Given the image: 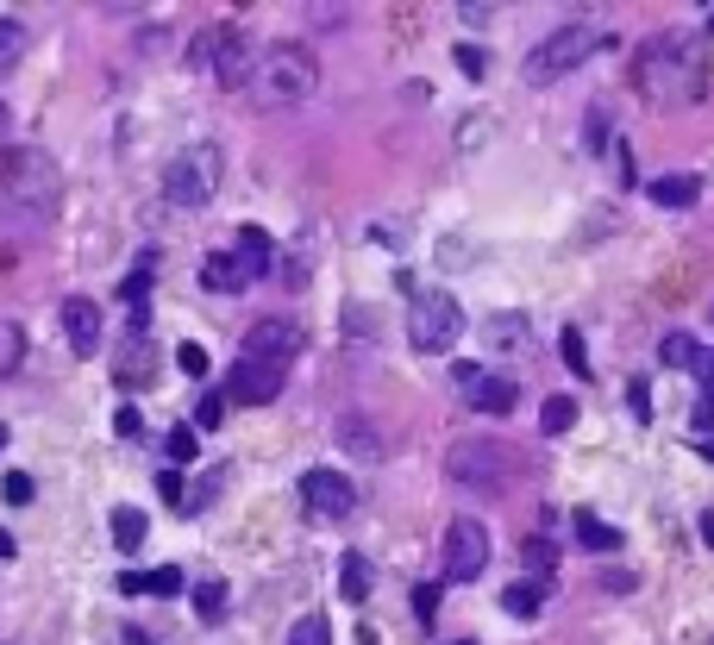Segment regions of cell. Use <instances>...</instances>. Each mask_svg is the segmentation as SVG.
<instances>
[{"label":"cell","mask_w":714,"mask_h":645,"mask_svg":"<svg viewBox=\"0 0 714 645\" xmlns=\"http://www.w3.org/2000/svg\"><path fill=\"white\" fill-rule=\"evenodd\" d=\"M633 82L646 101L658 107H689L708 94V32L702 38H683V32H664L652 38L646 51L633 57Z\"/></svg>","instance_id":"1"},{"label":"cell","mask_w":714,"mask_h":645,"mask_svg":"<svg viewBox=\"0 0 714 645\" xmlns=\"http://www.w3.org/2000/svg\"><path fill=\"white\" fill-rule=\"evenodd\" d=\"M63 201V170L51 151L38 145H7L0 151V213H7L13 226H38L51 220Z\"/></svg>","instance_id":"2"},{"label":"cell","mask_w":714,"mask_h":645,"mask_svg":"<svg viewBox=\"0 0 714 645\" xmlns=\"http://www.w3.org/2000/svg\"><path fill=\"white\" fill-rule=\"evenodd\" d=\"M314 88H320V57L307 51V44H270L245 94H251L257 107H295Z\"/></svg>","instance_id":"3"},{"label":"cell","mask_w":714,"mask_h":645,"mask_svg":"<svg viewBox=\"0 0 714 645\" xmlns=\"http://www.w3.org/2000/svg\"><path fill=\"white\" fill-rule=\"evenodd\" d=\"M445 476H451V483H464V489H508L514 476H520V458H514V445L476 433V439H458V445L445 451Z\"/></svg>","instance_id":"4"},{"label":"cell","mask_w":714,"mask_h":645,"mask_svg":"<svg viewBox=\"0 0 714 645\" xmlns=\"http://www.w3.org/2000/svg\"><path fill=\"white\" fill-rule=\"evenodd\" d=\"M608 44V32H595V26H558V32H545L539 38V51L520 63V76H527L533 88H552L558 76H570V69H583L595 51Z\"/></svg>","instance_id":"5"},{"label":"cell","mask_w":714,"mask_h":645,"mask_svg":"<svg viewBox=\"0 0 714 645\" xmlns=\"http://www.w3.org/2000/svg\"><path fill=\"white\" fill-rule=\"evenodd\" d=\"M458 332H464V307L458 295H445V289H420L408 301V345L426 351V357H439L458 345Z\"/></svg>","instance_id":"6"},{"label":"cell","mask_w":714,"mask_h":645,"mask_svg":"<svg viewBox=\"0 0 714 645\" xmlns=\"http://www.w3.org/2000/svg\"><path fill=\"white\" fill-rule=\"evenodd\" d=\"M213 188H220V151L213 145H188L182 157H170V170H163V201L170 207H207Z\"/></svg>","instance_id":"7"},{"label":"cell","mask_w":714,"mask_h":645,"mask_svg":"<svg viewBox=\"0 0 714 645\" xmlns=\"http://www.w3.org/2000/svg\"><path fill=\"white\" fill-rule=\"evenodd\" d=\"M489 570V527L483 520H451L445 533V583H476Z\"/></svg>","instance_id":"8"},{"label":"cell","mask_w":714,"mask_h":645,"mask_svg":"<svg viewBox=\"0 0 714 645\" xmlns=\"http://www.w3.org/2000/svg\"><path fill=\"white\" fill-rule=\"evenodd\" d=\"M238 357H245V364H264V370H289L301 357V332L289 320H257L245 332V345H238Z\"/></svg>","instance_id":"9"},{"label":"cell","mask_w":714,"mask_h":645,"mask_svg":"<svg viewBox=\"0 0 714 645\" xmlns=\"http://www.w3.org/2000/svg\"><path fill=\"white\" fill-rule=\"evenodd\" d=\"M451 382H458V395L470 401V408L476 414H514V382L508 376H489L483 364H458V370H451Z\"/></svg>","instance_id":"10"},{"label":"cell","mask_w":714,"mask_h":645,"mask_svg":"<svg viewBox=\"0 0 714 645\" xmlns=\"http://www.w3.org/2000/svg\"><path fill=\"white\" fill-rule=\"evenodd\" d=\"M301 501H307V514H320V520H345L357 508V489L339 470H307L301 476Z\"/></svg>","instance_id":"11"},{"label":"cell","mask_w":714,"mask_h":645,"mask_svg":"<svg viewBox=\"0 0 714 645\" xmlns=\"http://www.w3.org/2000/svg\"><path fill=\"white\" fill-rule=\"evenodd\" d=\"M282 376L289 370H264V364H245V357H238L232 376H226V401H238V408H264V401L282 395Z\"/></svg>","instance_id":"12"},{"label":"cell","mask_w":714,"mask_h":645,"mask_svg":"<svg viewBox=\"0 0 714 645\" xmlns=\"http://www.w3.org/2000/svg\"><path fill=\"white\" fill-rule=\"evenodd\" d=\"M257 63H264V51L251 44V32H245V26H232V38H226L220 63H213V82H220V88H251Z\"/></svg>","instance_id":"13"},{"label":"cell","mask_w":714,"mask_h":645,"mask_svg":"<svg viewBox=\"0 0 714 645\" xmlns=\"http://www.w3.org/2000/svg\"><path fill=\"white\" fill-rule=\"evenodd\" d=\"M63 339L76 357H94L101 351V307H94L88 295H69L63 301Z\"/></svg>","instance_id":"14"},{"label":"cell","mask_w":714,"mask_h":645,"mask_svg":"<svg viewBox=\"0 0 714 645\" xmlns=\"http://www.w3.org/2000/svg\"><path fill=\"white\" fill-rule=\"evenodd\" d=\"M232 264H238V276H245V289L251 282H264L270 276V264H276V251H270V232L264 226H238V238H232Z\"/></svg>","instance_id":"15"},{"label":"cell","mask_w":714,"mask_h":645,"mask_svg":"<svg viewBox=\"0 0 714 645\" xmlns=\"http://www.w3.org/2000/svg\"><path fill=\"white\" fill-rule=\"evenodd\" d=\"M188 589V577L176 564H163V570H126L119 577V595H182Z\"/></svg>","instance_id":"16"},{"label":"cell","mask_w":714,"mask_h":645,"mask_svg":"<svg viewBox=\"0 0 714 645\" xmlns=\"http://www.w3.org/2000/svg\"><path fill=\"white\" fill-rule=\"evenodd\" d=\"M151 370H157V345L145 339V332H132V345L119 351V382H126V389H145Z\"/></svg>","instance_id":"17"},{"label":"cell","mask_w":714,"mask_h":645,"mask_svg":"<svg viewBox=\"0 0 714 645\" xmlns=\"http://www.w3.org/2000/svg\"><path fill=\"white\" fill-rule=\"evenodd\" d=\"M339 445L351 451V458H364V464H376V458L389 451L383 439H376V426H370L364 414H345V420H339Z\"/></svg>","instance_id":"18"},{"label":"cell","mask_w":714,"mask_h":645,"mask_svg":"<svg viewBox=\"0 0 714 645\" xmlns=\"http://www.w3.org/2000/svg\"><path fill=\"white\" fill-rule=\"evenodd\" d=\"M226 38H232V26H207V32H195L188 38V69H201V76H213V63H220V51H226Z\"/></svg>","instance_id":"19"},{"label":"cell","mask_w":714,"mask_h":645,"mask_svg":"<svg viewBox=\"0 0 714 645\" xmlns=\"http://www.w3.org/2000/svg\"><path fill=\"white\" fill-rule=\"evenodd\" d=\"M646 195L658 201V207H696V195H702V176H658V182H646Z\"/></svg>","instance_id":"20"},{"label":"cell","mask_w":714,"mask_h":645,"mask_svg":"<svg viewBox=\"0 0 714 645\" xmlns=\"http://www.w3.org/2000/svg\"><path fill=\"white\" fill-rule=\"evenodd\" d=\"M570 527H577V539H583V552H621V533L608 527L602 514H589V508H577L570 514Z\"/></svg>","instance_id":"21"},{"label":"cell","mask_w":714,"mask_h":645,"mask_svg":"<svg viewBox=\"0 0 714 645\" xmlns=\"http://www.w3.org/2000/svg\"><path fill=\"white\" fill-rule=\"evenodd\" d=\"M107 527H113V545H119V552H138V545L151 539V520L138 514V508H113Z\"/></svg>","instance_id":"22"},{"label":"cell","mask_w":714,"mask_h":645,"mask_svg":"<svg viewBox=\"0 0 714 645\" xmlns=\"http://www.w3.org/2000/svg\"><path fill=\"white\" fill-rule=\"evenodd\" d=\"M339 595H345V602H370V564L357 552L339 558Z\"/></svg>","instance_id":"23"},{"label":"cell","mask_w":714,"mask_h":645,"mask_svg":"<svg viewBox=\"0 0 714 645\" xmlns=\"http://www.w3.org/2000/svg\"><path fill=\"white\" fill-rule=\"evenodd\" d=\"M201 282H207L213 295H238V289H245V276H238V264H232L226 251H220V257H207V264H201Z\"/></svg>","instance_id":"24"},{"label":"cell","mask_w":714,"mask_h":645,"mask_svg":"<svg viewBox=\"0 0 714 645\" xmlns=\"http://www.w3.org/2000/svg\"><path fill=\"white\" fill-rule=\"evenodd\" d=\"M545 589H552V583H514V589L502 595V608H508V614H520V620H533V614L545 608Z\"/></svg>","instance_id":"25"},{"label":"cell","mask_w":714,"mask_h":645,"mask_svg":"<svg viewBox=\"0 0 714 645\" xmlns=\"http://www.w3.org/2000/svg\"><path fill=\"white\" fill-rule=\"evenodd\" d=\"M658 357H664V364H671V370H689V364H702V345L689 339V332H664Z\"/></svg>","instance_id":"26"},{"label":"cell","mask_w":714,"mask_h":645,"mask_svg":"<svg viewBox=\"0 0 714 645\" xmlns=\"http://www.w3.org/2000/svg\"><path fill=\"white\" fill-rule=\"evenodd\" d=\"M570 426H577V401H570V395H552V401H545V408H539V433H570Z\"/></svg>","instance_id":"27"},{"label":"cell","mask_w":714,"mask_h":645,"mask_svg":"<svg viewBox=\"0 0 714 645\" xmlns=\"http://www.w3.org/2000/svg\"><path fill=\"white\" fill-rule=\"evenodd\" d=\"M26 44H32V32L19 26V19H0V76H7V69L26 57Z\"/></svg>","instance_id":"28"},{"label":"cell","mask_w":714,"mask_h":645,"mask_svg":"<svg viewBox=\"0 0 714 645\" xmlns=\"http://www.w3.org/2000/svg\"><path fill=\"white\" fill-rule=\"evenodd\" d=\"M195 614H201V620H220V614H226V583H220V577L195 583Z\"/></svg>","instance_id":"29"},{"label":"cell","mask_w":714,"mask_h":645,"mask_svg":"<svg viewBox=\"0 0 714 645\" xmlns=\"http://www.w3.org/2000/svg\"><path fill=\"white\" fill-rule=\"evenodd\" d=\"M558 357L570 364V376H589V345H583V332H558Z\"/></svg>","instance_id":"30"},{"label":"cell","mask_w":714,"mask_h":645,"mask_svg":"<svg viewBox=\"0 0 714 645\" xmlns=\"http://www.w3.org/2000/svg\"><path fill=\"white\" fill-rule=\"evenodd\" d=\"M520 558H527V570H539V583H545V577H552V564H558V545L539 533V539H527V552H520Z\"/></svg>","instance_id":"31"},{"label":"cell","mask_w":714,"mask_h":645,"mask_svg":"<svg viewBox=\"0 0 714 645\" xmlns=\"http://www.w3.org/2000/svg\"><path fill=\"white\" fill-rule=\"evenodd\" d=\"M289 645H332V627H326V614H307V620H295Z\"/></svg>","instance_id":"32"},{"label":"cell","mask_w":714,"mask_h":645,"mask_svg":"<svg viewBox=\"0 0 714 645\" xmlns=\"http://www.w3.org/2000/svg\"><path fill=\"white\" fill-rule=\"evenodd\" d=\"M220 420H226V389H213V395H201V408H195V433H213Z\"/></svg>","instance_id":"33"},{"label":"cell","mask_w":714,"mask_h":645,"mask_svg":"<svg viewBox=\"0 0 714 645\" xmlns=\"http://www.w3.org/2000/svg\"><path fill=\"white\" fill-rule=\"evenodd\" d=\"M520 326H527L520 314H495V320H489V339H495V345H520Z\"/></svg>","instance_id":"34"},{"label":"cell","mask_w":714,"mask_h":645,"mask_svg":"<svg viewBox=\"0 0 714 645\" xmlns=\"http://www.w3.org/2000/svg\"><path fill=\"white\" fill-rule=\"evenodd\" d=\"M458 69H464L470 82H483V76H489V57L476 51V44H458Z\"/></svg>","instance_id":"35"},{"label":"cell","mask_w":714,"mask_h":645,"mask_svg":"<svg viewBox=\"0 0 714 645\" xmlns=\"http://www.w3.org/2000/svg\"><path fill=\"white\" fill-rule=\"evenodd\" d=\"M0 495H7L13 508H26V501H32L38 489H32V476H26V470H13V476H7V489H0Z\"/></svg>","instance_id":"36"},{"label":"cell","mask_w":714,"mask_h":645,"mask_svg":"<svg viewBox=\"0 0 714 645\" xmlns=\"http://www.w3.org/2000/svg\"><path fill=\"white\" fill-rule=\"evenodd\" d=\"M170 464H195V433H188V426L170 433Z\"/></svg>","instance_id":"37"},{"label":"cell","mask_w":714,"mask_h":645,"mask_svg":"<svg viewBox=\"0 0 714 645\" xmlns=\"http://www.w3.org/2000/svg\"><path fill=\"white\" fill-rule=\"evenodd\" d=\"M157 489H163V501H170L176 514L188 508V495H182V476H176V470H163V476H157Z\"/></svg>","instance_id":"38"},{"label":"cell","mask_w":714,"mask_h":645,"mask_svg":"<svg viewBox=\"0 0 714 645\" xmlns=\"http://www.w3.org/2000/svg\"><path fill=\"white\" fill-rule=\"evenodd\" d=\"M433 608H439V583H420V589H414V614H420V627L433 620Z\"/></svg>","instance_id":"39"},{"label":"cell","mask_w":714,"mask_h":645,"mask_svg":"<svg viewBox=\"0 0 714 645\" xmlns=\"http://www.w3.org/2000/svg\"><path fill=\"white\" fill-rule=\"evenodd\" d=\"M176 364H182V376H207V351H201V345H182Z\"/></svg>","instance_id":"40"},{"label":"cell","mask_w":714,"mask_h":645,"mask_svg":"<svg viewBox=\"0 0 714 645\" xmlns=\"http://www.w3.org/2000/svg\"><path fill=\"white\" fill-rule=\"evenodd\" d=\"M113 433H119V439H138V433H145V420H138V408H119V414H113Z\"/></svg>","instance_id":"41"},{"label":"cell","mask_w":714,"mask_h":645,"mask_svg":"<svg viewBox=\"0 0 714 645\" xmlns=\"http://www.w3.org/2000/svg\"><path fill=\"white\" fill-rule=\"evenodd\" d=\"M627 408H633L639 420H652V389H646V382H633V389H627Z\"/></svg>","instance_id":"42"},{"label":"cell","mask_w":714,"mask_h":645,"mask_svg":"<svg viewBox=\"0 0 714 645\" xmlns=\"http://www.w3.org/2000/svg\"><path fill=\"white\" fill-rule=\"evenodd\" d=\"M702 408H714V351H702Z\"/></svg>","instance_id":"43"},{"label":"cell","mask_w":714,"mask_h":645,"mask_svg":"<svg viewBox=\"0 0 714 645\" xmlns=\"http://www.w3.org/2000/svg\"><path fill=\"white\" fill-rule=\"evenodd\" d=\"M633 583H639V577H627V570H608V577H602V589H608V595H627Z\"/></svg>","instance_id":"44"},{"label":"cell","mask_w":714,"mask_h":645,"mask_svg":"<svg viewBox=\"0 0 714 645\" xmlns=\"http://www.w3.org/2000/svg\"><path fill=\"white\" fill-rule=\"evenodd\" d=\"M0 558H13V533L7 527H0Z\"/></svg>","instance_id":"45"},{"label":"cell","mask_w":714,"mask_h":645,"mask_svg":"<svg viewBox=\"0 0 714 645\" xmlns=\"http://www.w3.org/2000/svg\"><path fill=\"white\" fill-rule=\"evenodd\" d=\"M7 126H13V113H7V101H0V138H7Z\"/></svg>","instance_id":"46"},{"label":"cell","mask_w":714,"mask_h":645,"mask_svg":"<svg viewBox=\"0 0 714 645\" xmlns=\"http://www.w3.org/2000/svg\"><path fill=\"white\" fill-rule=\"evenodd\" d=\"M702 539H708V545H714V514H702Z\"/></svg>","instance_id":"47"},{"label":"cell","mask_w":714,"mask_h":645,"mask_svg":"<svg viewBox=\"0 0 714 645\" xmlns=\"http://www.w3.org/2000/svg\"><path fill=\"white\" fill-rule=\"evenodd\" d=\"M0 451H7V426H0Z\"/></svg>","instance_id":"48"},{"label":"cell","mask_w":714,"mask_h":645,"mask_svg":"<svg viewBox=\"0 0 714 645\" xmlns=\"http://www.w3.org/2000/svg\"><path fill=\"white\" fill-rule=\"evenodd\" d=\"M708 38H714V13H708Z\"/></svg>","instance_id":"49"},{"label":"cell","mask_w":714,"mask_h":645,"mask_svg":"<svg viewBox=\"0 0 714 645\" xmlns=\"http://www.w3.org/2000/svg\"><path fill=\"white\" fill-rule=\"evenodd\" d=\"M702 451H708V458H714V445H702Z\"/></svg>","instance_id":"50"},{"label":"cell","mask_w":714,"mask_h":645,"mask_svg":"<svg viewBox=\"0 0 714 645\" xmlns=\"http://www.w3.org/2000/svg\"><path fill=\"white\" fill-rule=\"evenodd\" d=\"M464 645H470V639H464Z\"/></svg>","instance_id":"51"}]
</instances>
